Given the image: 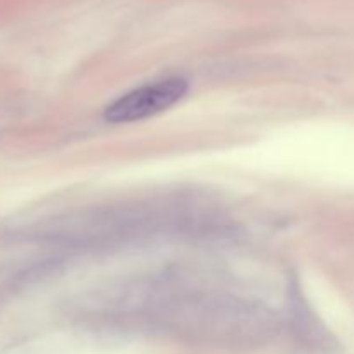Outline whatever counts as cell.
Masks as SVG:
<instances>
[{"label":"cell","instance_id":"cell-1","mask_svg":"<svg viewBox=\"0 0 354 354\" xmlns=\"http://www.w3.org/2000/svg\"><path fill=\"white\" fill-rule=\"evenodd\" d=\"M187 90H189V83L178 76L147 83V85L130 90L113 104H109L104 111V120L113 124L147 120L175 106L178 100L185 97Z\"/></svg>","mask_w":354,"mask_h":354}]
</instances>
